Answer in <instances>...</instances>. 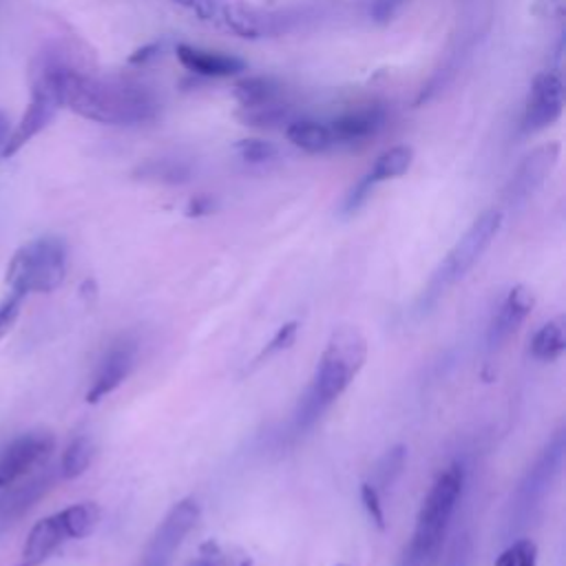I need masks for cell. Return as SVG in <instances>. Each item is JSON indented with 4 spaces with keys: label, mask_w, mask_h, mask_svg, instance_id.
I'll return each instance as SVG.
<instances>
[{
    "label": "cell",
    "mask_w": 566,
    "mask_h": 566,
    "mask_svg": "<svg viewBox=\"0 0 566 566\" xmlns=\"http://www.w3.org/2000/svg\"><path fill=\"white\" fill-rule=\"evenodd\" d=\"M56 450V439L47 432H32L14 439L0 452V489H5L36 469H45Z\"/></svg>",
    "instance_id": "10"
},
{
    "label": "cell",
    "mask_w": 566,
    "mask_h": 566,
    "mask_svg": "<svg viewBox=\"0 0 566 566\" xmlns=\"http://www.w3.org/2000/svg\"><path fill=\"white\" fill-rule=\"evenodd\" d=\"M406 465H408V447L406 445H397V447L388 450L374 467L371 485L376 487V491L379 493L390 491L397 485V480L403 476Z\"/></svg>",
    "instance_id": "24"
},
{
    "label": "cell",
    "mask_w": 566,
    "mask_h": 566,
    "mask_svg": "<svg viewBox=\"0 0 566 566\" xmlns=\"http://www.w3.org/2000/svg\"><path fill=\"white\" fill-rule=\"evenodd\" d=\"M286 137L292 146L301 148L310 155L328 153L336 146V140L330 131V124L317 122V120H295L286 129Z\"/></svg>",
    "instance_id": "18"
},
{
    "label": "cell",
    "mask_w": 566,
    "mask_h": 566,
    "mask_svg": "<svg viewBox=\"0 0 566 566\" xmlns=\"http://www.w3.org/2000/svg\"><path fill=\"white\" fill-rule=\"evenodd\" d=\"M67 63L54 54H41V58L34 63L32 69V100L27 104V111L23 113L16 129L10 133L3 153L0 157H14L25 144H30L41 131L49 126V122L56 118L58 109L63 107L60 98V76L65 71Z\"/></svg>",
    "instance_id": "5"
},
{
    "label": "cell",
    "mask_w": 566,
    "mask_h": 566,
    "mask_svg": "<svg viewBox=\"0 0 566 566\" xmlns=\"http://www.w3.org/2000/svg\"><path fill=\"white\" fill-rule=\"evenodd\" d=\"M559 157V146L557 144H548L542 146L537 151H533L515 170L509 188H507V200L509 204H522L526 202L537 188L544 184V179L548 177L551 168L555 166Z\"/></svg>",
    "instance_id": "15"
},
{
    "label": "cell",
    "mask_w": 566,
    "mask_h": 566,
    "mask_svg": "<svg viewBox=\"0 0 566 566\" xmlns=\"http://www.w3.org/2000/svg\"><path fill=\"white\" fill-rule=\"evenodd\" d=\"M533 303H535L533 292L526 286H515L509 290V295L504 297V301L500 303L498 312L489 323V332H487L489 349H498L520 330V325L531 314Z\"/></svg>",
    "instance_id": "14"
},
{
    "label": "cell",
    "mask_w": 566,
    "mask_h": 566,
    "mask_svg": "<svg viewBox=\"0 0 566 566\" xmlns=\"http://www.w3.org/2000/svg\"><path fill=\"white\" fill-rule=\"evenodd\" d=\"M371 184L367 181V177H363L352 191L347 193V198H345V202H343V213L345 215H352V213H356L360 207H363V202L369 198V193H371Z\"/></svg>",
    "instance_id": "36"
},
{
    "label": "cell",
    "mask_w": 566,
    "mask_h": 566,
    "mask_svg": "<svg viewBox=\"0 0 566 566\" xmlns=\"http://www.w3.org/2000/svg\"><path fill=\"white\" fill-rule=\"evenodd\" d=\"M233 96L240 102L242 109H255V107H266L281 102L284 89L277 80L266 78V76H253L244 78L233 87Z\"/></svg>",
    "instance_id": "19"
},
{
    "label": "cell",
    "mask_w": 566,
    "mask_h": 566,
    "mask_svg": "<svg viewBox=\"0 0 566 566\" xmlns=\"http://www.w3.org/2000/svg\"><path fill=\"white\" fill-rule=\"evenodd\" d=\"M137 358V341L133 336H122L118 339L102 356L96 376L91 381V388L87 392V403L96 406L109 395H113L126 379L135 367Z\"/></svg>",
    "instance_id": "12"
},
{
    "label": "cell",
    "mask_w": 566,
    "mask_h": 566,
    "mask_svg": "<svg viewBox=\"0 0 566 566\" xmlns=\"http://www.w3.org/2000/svg\"><path fill=\"white\" fill-rule=\"evenodd\" d=\"M188 566H253V555L235 544L209 540Z\"/></svg>",
    "instance_id": "23"
},
{
    "label": "cell",
    "mask_w": 566,
    "mask_h": 566,
    "mask_svg": "<svg viewBox=\"0 0 566 566\" xmlns=\"http://www.w3.org/2000/svg\"><path fill=\"white\" fill-rule=\"evenodd\" d=\"M100 515L102 511L96 502H78L36 522L23 546L19 566H41L67 540H80L91 535L100 522Z\"/></svg>",
    "instance_id": "8"
},
{
    "label": "cell",
    "mask_w": 566,
    "mask_h": 566,
    "mask_svg": "<svg viewBox=\"0 0 566 566\" xmlns=\"http://www.w3.org/2000/svg\"><path fill=\"white\" fill-rule=\"evenodd\" d=\"M25 299H27V295L12 290L8 295V299L0 303V341H3L12 332V328L16 325Z\"/></svg>",
    "instance_id": "31"
},
{
    "label": "cell",
    "mask_w": 566,
    "mask_h": 566,
    "mask_svg": "<svg viewBox=\"0 0 566 566\" xmlns=\"http://www.w3.org/2000/svg\"><path fill=\"white\" fill-rule=\"evenodd\" d=\"M297 332H299V323H297V321H288V323H284V325L275 332V336L268 341V345L262 349V354L255 358V363H264V360L273 358L275 354H279V352L288 349V347L295 343Z\"/></svg>",
    "instance_id": "30"
},
{
    "label": "cell",
    "mask_w": 566,
    "mask_h": 566,
    "mask_svg": "<svg viewBox=\"0 0 566 566\" xmlns=\"http://www.w3.org/2000/svg\"><path fill=\"white\" fill-rule=\"evenodd\" d=\"M384 122H386L384 111L371 107V109H360V111L336 118L334 122H330V131L339 146V144L360 142V140L376 135V131L384 126Z\"/></svg>",
    "instance_id": "17"
},
{
    "label": "cell",
    "mask_w": 566,
    "mask_h": 566,
    "mask_svg": "<svg viewBox=\"0 0 566 566\" xmlns=\"http://www.w3.org/2000/svg\"><path fill=\"white\" fill-rule=\"evenodd\" d=\"M412 159H414V151L410 146H403V144L401 146H392V148H388L386 153H381L379 157H376L374 166L369 168V173L365 177H367V181L371 186L390 181V179H397V177H403L410 170Z\"/></svg>",
    "instance_id": "21"
},
{
    "label": "cell",
    "mask_w": 566,
    "mask_h": 566,
    "mask_svg": "<svg viewBox=\"0 0 566 566\" xmlns=\"http://www.w3.org/2000/svg\"><path fill=\"white\" fill-rule=\"evenodd\" d=\"M531 14L537 19H559L564 14V0H533Z\"/></svg>",
    "instance_id": "37"
},
{
    "label": "cell",
    "mask_w": 566,
    "mask_h": 566,
    "mask_svg": "<svg viewBox=\"0 0 566 566\" xmlns=\"http://www.w3.org/2000/svg\"><path fill=\"white\" fill-rule=\"evenodd\" d=\"M58 474L54 469H45L38 476L14 482L3 489L0 493V526H10L16 520L25 518L56 485Z\"/></svg>",
    "instance_id": "13"
},
{
    "label": "cell",
    "mask_w": 566,
    "mask_h": 566,
    "mask_svg": "<svg viewBox=\"0 0 566 566\" xmlns=\"http://www.w3.org/2000/svg\"><path fill=\"white\" fill-rule=\"evenodd\" d=\"M200 502L196 498H184L175 502L151 535L137 566H170L175 551L184 537L200 522Z\"/></svg>",
    "instance_id": "9"
},
{
    "label": "cell",
    "mask_w": 566,
    "mask_h": 566,
    "mask_svg": "<svg viewBox=\"0 0 566 566\" xmlns=\"http://www.w3.org/2000/svg\"><path fill=\"white\" fill-rule=\"evenodd\" d=\"M537 564V546L531 540H518L509 544L496 559L493 566H535Z\"/></svg>",
    "instance_id": "29"
},
{
    "label": "cell",
    "mask_w": 566,
    "mask_h": 566,
    "mask_svg": "<svg viewBox=\"0 0 566 566\" xmlns=\"http://www.w3.org/2000/svg\"><path fill=\"white\" fill-rule=\"evenodd\" d=\"M177 60L191 74L204 78H231L246 71V63L237 56L209 52L193 45H177Z\"/></svg>",
    "instance_id": "16"
},
{
    "label": "cell",
    "mask_w": 566,
    "mask_h": 566,
    "mask_svg": "<svg viewBox=\"0 0 566 566\" xmlns=\"http://www.w3.org/2000/svg\"><path fill=\"white\" fill-rule=\"evenodd\" d=\"M10 120H8V115L0 111V153H3V146H5V142H8V137H10Z\"/></svg>",
    "instance_id": "40"
},
{
    "label": "cell",
    "mask_w": 566,
    "mask_h": 566,
    "mask_svg": "<svg viewBox=\"0 0 566 566\" xmlns=\"http://www.w3.org/2000/svg\"><path fill=\"white\" fill-rule=\"evenodd\" d=\"M268 23H270V19H264L257 12L246 10L244 5L224 3L220 27L226 30V32H233L240 38L257 41V38H262V36H266L270 32Z\"/></svg>",
    "instance_id": "20"
},
{
    "label": "cell",
    "mask_w": 566,
    "mask_h": 566,
    "mask_svg": "<svg viewBox=\"0 0 566 566\" xmlns=\"http://www.w3.org/2000/svg\"><path fill=\"white\" fill-rule=\"evenodd\" d=\"M93 454H96L93 441L89 436H76L63 454L60 478L63 480L80 478L89 469V465L93 463Z\"/></svg>",
    "instance_id": "25"
},
{
    "label": "cell",
    "mask_w": 566,
    "mask_h": 566,
    "mask_svg": "<svg viewBox=\"0 0 566 566\" xmlns=\"http://www.w3.org/2000/svg\"><path fill=\"white\" fill-rule=\"evenodd\" d=\"M240 120L246 126H259V129H270L277 124H284L290 115L288 104L284 102H275V104H266V107H255V109H240Z\"/></svg>",
    "instance_id": "27"
},
{
    "label": "cell",
    "mask_w": 566,
    "mask_h": 566,
    "mask_svg": "<svg viewBox=\"0 0 566 566\" xmlns=\"http://www.w3.org/2000/svg\"><path fill=\"white\" fill-rule=\"evenodd\" d=\"M474 562V542L469 535H460L450 548L443 566H471Z\"/></svg>",
    "instance_id": "35"
},
{
    "label": "cell",
    "mask_w": 566,
    "mask_h": 566,
    "mask_svg": "<svg viewBox=\"0 0 566 566\" xmlns=\"http://www.w3.org/2000/svg\"><path fill=\"white\" fill-rule=\"evenodd\" d=\"M360 502H363L369 520L381 531H386V511H384V504H381V493L376 491V487L371 482L360 485Z\"/></svg>",
    "instance_id": "32"
},
{
    "label": "cell",
    "mask_w": 566,
    "mask_h": 566,
    "mask_svg": "<svg viewBox=\"0 0 566 566\" xmlns=\"http://www.w3.org/2000/svg\"><path fill=\"white\" fill-rule=\"evenodd\" d=\"M336 566H347V564H336Z\"/></svg>",
    "instance_id": "41"
},
{
    "label": "cell",
    "mask_w": 566,
    "mask_h": 566,
    "mask_svg": "<svg viewBox=\"0 0 566 566\" xmlns=\"http://www.w3.org/2000/svg\"><path fill=\"white\" fill-rule=\"evenodd\" d=\"M63 107L76 115L113 126H133L151 122L157 115L153 93L129 80H111L80 74L65 67L60 76Z\"/></svg>",
    "instance_id": "1"
},
{
    "label": "cell",
    "mask_w": 566,
    "mask_h": 566,
    "mask_svg": "<svg viewBox=\"0 0 566 566\" xmlns=\"http://www.w3.org/2000/svg\"><path fill=\"white\" fill-rule=\"evenodd\" d=\"M562 111H564V80L555 69L542 71L535 76L531 85L520 129L526 135L540 133L553 122H557Z\"/></svg>",
    "instance_id": "11"
},
{
    "label": "cell",
    "mask_w": 566,
    "mask_h": 566,
    "mask_svg": "<svg viewBox=\"0 0 566 566\" xmlns=\"http://www.w3.org/2000/svg\"><path fill=\"white\" fill-rule=\"evenodd\" d=\"M159 49V45H146V47H142V49H137L131 58H129V63L131 65H144L148 58H153L155 56V52Z\"/></svg>",
    "instance_id": "39"
},
{
    "label": "cell",
    "mask_w": 566,
    "mask_h": 566,
    "mask_svg": "<svg viewBox=\"0 0 566 566\" xmlns=\"http://www.w3.org/2000/svg\"><path fill=\"white\" fill-rule=\"evenodd\" d=\"M67 275V244L60 237H41L25 244L10 262L5 281L10 290L49 295Z\"/></svg>",
    "instance_id": "6"
},
{
    "label": "cell",
    "mask_w": 566,
    "mask_h": 566,
    "mask_svg": "<svg viewBox=\"0 0 566 566\" xmlns=\"http://www.w3.org/2000/svg\"><path fill=\"white\" fill-rule=\"evenodd\" d=\"M463 489L465 469L463 465L454 463L436 478L430 493L425 496L414 533L397 566H434L439 562L452 518L463 498Z\"/></svg>",
    "instance_id": "3"
},
{
    "label": "cell",
    "mask_w": 566,
    "mask_h": 566,
    "mask_svg": "<svg viewBox=\"0 0 566 566\" xmlns=\"http://www.w3.org/2000/svg\"><path fill=\"white\" fill-rule=\"evenodd\" d=\"M170 3L181 8L186 14H191L200 23L215 25V27H220L222 23V10H224L222 0H170Z\"/></svg>",
    "instance_id": "28"
},
{
    "label": "cell",
    "mask_w": 566,
    "mask_h": 566,
    "mask_svg": "<svg viewBox=\"0 0 566 566\" xmlns=\"http://www.w3.org/2000/svg\"><path fill=\"white\" fill-rule=\"evenodd\" d=\"M566 349V330L564 319L557 317L544 323L531 339V356L542 363L557 360Z\"/></svg>",
    "instance_id": "22"
},
{
    "label": "cell",
    "mask_w": 566,
    "mask_h": 566,
    "mask_svg": "<svg viewBox=\"0 0 566 566\" xmlns=\"http://www.w3.org/2000/svg\"><path fill=\"white\" fill-rule=\"evenodd\" d=\"M235 148L251 164H264L277 155V148L266 140H240Z\"/></svg>",
    "instance_id": "33"
},
{
    "label": "cell",
    "mask_w": 566,
    "mask_h": 566,
    "mask_svg": "<svg viewBox=\"0 0 566 566\" xmlns=\"http://www.w3.org/2000/svg\"><path fill=\"white\" fill-rule=\"evenodd\" d=\"M213 200L207 198V196H200L196 200H191V204H188L186 209V218H204L209 213H213Z\"/></svg>",
    "instance_id": "38"
},
{
    "label": "cell",
    "mask_w": 566,
    "mask_h": 566,
    "mask_svg": "<svg viewBox=\"0 0 566 566\" xmlns=\"http://www.w3.org/2000/svg\"><path fill=\"white\" fill-rule=\"evenodd\" d=\"M135 175L140 179H151L162 184H184L191 179V168H188L184 162H175V159H153L140 166Z\"/></svg>",
    "instance_id": "26"
},
{
    "label": "cell",
    "mask_w": 566,
    "mask_h": 566,
    "mask_svg": "<svg viewBox=\"0 0 566 566\" xmlns=\"http://www.w3.org/2000/svg\"><path fill=\"white\" fill-rule=\"evenodd\" d=\"M367 358V341L354 325L336 328L317 363L312 381L295 410V430L308 432L349 388Z\"/></svg>",
    "instance_id": "2"
},
{
    "label": "cell",
    "mask_w": 566,
    "mask_h": 566,
    "mask_svg": "<svg viewBox=\"0 0 566 566\" xmlns=\"http://www.w3.org/2000/svg\"><path fill=\"white\" fill-rule=\"evenodd\" d=\"M408 0H374L369 5V19L379 25H388L406 8Z\"/></svg>",
    "instance_id": "34"
},
{
    "label": "cell",
    "mask_w": 566,
    "mask_h": 566,
    "mask_svg": "<svg viewBox=\"0 0 566 566\" xmlns=\"http://www.w3.org/2000/svg\"><path fill=\"white\" fill-rule=\"evenodd\" d=\"M502 213L498 209H489L467 229V233L454 244V248L443 257L439 268L434 270L432 279L428 281L421 299L419 310H432L458 281L467 277V273L482 259L489 251L493 240L502 229Z\"/></svg>",
    "instance_id": "4"
},
{
    "label": "cell",
    "mask_w": 566,
    "mask_h": 566,
    "mask_svg": "<svg viewBox=\"0 0 566 566\" xmlns=\"http://www.w3.org/2000/svg\"><path fill=\"white\" fill-rule=\"evenodd\" d=\"M566 454V436L564 432H555L546 447L540 452L535 463L526 469L522 480L518 482L507 513V531L515 533L529 526V522L542 509L551 487L555 485Z\"/></svg>",
    "instance_id": "7"
}]
</instances>
